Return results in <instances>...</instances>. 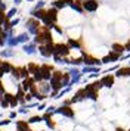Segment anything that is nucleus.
Returning <instances> with one entry per match:
<instances>
[{"label":"nucleus","mask_w":130,"mask_h":131,"mask_svg":"<svg viewBox=\"0 0 130 131\" xmlns=\"http://www.w3.org/2000/svg\"><path fill=\"white\" fill-rule=\"evenodd\" d=\"M68 74L71 75V78H74V77H77V75H80L81 71H80L77 66H74V68H70V69H68Z\"/></svg>","instance_id":"28"},{"label":"nucleus","mask_w":130,"mask_h":131,"mask_svg":"<svg viewBox=\"0 0 130 131\" xmlns=\"http://www.w3.org/2000/svg\"><path fill=\"white\" fill-rule=\"evenodd\" d=\"M6 44H7L9 47H15V46H18L19 43H18V38H16V36H15V37H11V38H9V40L6 41Z\"/></svg>","instance_id":"29"},{"label":"nucleus","mask_w":130,"mask_h":131,"mask_svg":"<svg viewBox=\"0 0 130 131\" xmlns=\"http://www.w3.org/2000/svg\"><path fill=\"white\" fill-rule=\"evenodd\" d=\"M71 9L76 10L77 13H84V7H83V0H74V3H71Z\"/></svg>","instance_id":"19"},{"label":"nucleus","mask_w":130,"mask_h":131,"mask_svg":"<svg viewBox=\"0 0 130 131\" xmlns=\"http://www.w3.org/2000/svg\"><path fill=\"white\" fill-rule=\"evenodd\" d=\"M37 87H39V93L44 96H50V93H52V87H50L49 81H41V83L37 84Z\"/></svg>","instance_id":"14"},{"label":"nucleus","mask_w":130,"mask_h":131,"mask_svg":"<svg viewBox=\"0 0 130 131\" xmlns=\"http://www.w3.org/2000/svg\"><path fill=\"white\" fill-rule=\"evenodd\" d=\"M43 116V122L46 124V127L49 128V130H52V131H55L56 128H58V124H56V121L53 119V115H50V113H43L41 115Z\"/></svg>","instance_id":"13"},{"label":"nucleus","mask_w":130,"mask_h":131,"mask_svg":"<svg viewBox=\"0 0 130 131\" xmlns=\"http://www.w3.org/2000/svg\"><path fill=\"white\" fill-rule=\"evenodd\" d=\"M70 53H71V49L68 47L67 43H56L55 44L53 54H58V56H62V58H68Z\"/></svg>","instance_id":"5"},{"label":"nucleus","mask_w":130,"mask_h":131,"mask_svg":"<svg viewBox=\"0 0 130 131\" xmlns=\"http://www.w3.org/2000/svg\"><path fill=\"white\" fill-rule=\"evenodd\" d=\"M117 78H129L130 77V66H120L117 71H115V74H114Z\"/></svg>","instance_id":"15"},{"label":"nucleus","mask_w":130,"mask_h":131,"mask_svg":"<svg viewBox=\"0 0 130 131\" xmlns=\"http://www.w3.org/2000/svg\"><path fill=\"white\" fill-rule=\"evenodd\" d=\"M100 89H104V87H102V84H100V81H93V83H89L87 85H84L86 94H87V100L98 102Z\"/></svg>","instance_id":"1"},{"label":"nucleus","mask_w":130,"mask_h":131,"mask_svg":"<svg viewBox=\"0 0 130 131\" xmlns=\"http://www.w3.org/2000/svg\"><path fill=\"white\" fill-rule=\"evenodd\" d=\"M16 115H18V112H15V111H11V112H9V119H12V121H13V119L16 118Z\"/></svg>","instance_id":"36"},{"label":"nucleus","mask_w":130,"mask_h":131,"mask_svg":"<svg viewBox=\"0 0 130 131\" xmlns=\"http://www.w3.org/2000/svg\"><path fill=\"white\" fill-rule=\"evenodd\" d=\"M13 2H15V5H19L21 3V0H13Z\"/></svg>","instance_id":"41"},{"label":"nucleus","mask_w":130,"mask_h":131,"mask_svg":"<svg viewBox=\"0 0 130 131\" xmlns=\"http://www.w3.org/2000/svg\"><path fill=\"white\" fill-rule=\"evenodd\" d=\"M83 7H84V12L93 13L99 9V0H84Z\"/></svg>","instance_id":"9"},{"label":"nucleus","mask_w":130,"mask_h":131,"mask_svg":"<svg viewBox=\"0 0 130 131\" xmlns=\"http://www.w3.org/2000/svg\"><path fill=\"white\" fill-rule=\"evenodd\" d=\"M114 131H127L126 128H123V127H115L114 128Z\"/></svg>","instance_id":"40"},{"label":"nucleus","mask_w":130,"mask_h":131,"mask_svg":"<svg viewBox=\"0 0 130 131\" xmlns=\"http://www.w3.org/2000/svg\"><path fill=\"white\" fill-rule=\"evenodd\" d=\"M120 58H121V54L115 53L114 50H111L108 54H105L102 59H100V62L104 63V65H108V63H114V62H118L120 60Z\"/></svg>","instance_id":"11"},{"label":"nucleus","mask_w":130,"mask_h":131,"mask_svg":"<svg viewBox=\"0 0 130 131\" xmlns=\"http://www.w3.org/2000/svg\"><path fill=\"white\" fill-rule=\"evenodd\" d=\"M81 72L83 74H99L100 66H83Z\"/></svg>","instance_id":"21"},{"label":"nucleus","mask_w":130,"mask_h":131,"mask_svg":"<svg viewBox=\"0 0 130 131\" xmlns=\"http://www.w3.org/2000/svg\"><path fill=\"white\" fill-rule=\"evenodd\" d=\"M87 100V94H86V90H84V87L80 90H77L76 93H74V96L71 97V105H74V103H83V102Z\"/></svg>","instance_id":"8"},{"label":"nucleus","mask_w":130,"mask_h":131,"mask_svg":"<svg viewBox=\"0 0 130 131\" xmlns=\"http://www.w3.org/2000/svg\"><path fill=\"white\" fill-rule=\"evenodd\" d=\"M0 131H2V130H0Z\"/></svg>","instance_id":"43"},{"label":"nucleus","mask_w":130,"mask_h":131,"mask_svg":"<svg viewBox=\"0 0 130 131\" xmlns=\"http://www.w3.org/2000/svg\"><path fill=\"white\" fill-rule=\"evenodd\" d=\"M33 99H34V96L31 94V93H27V94H25V102H31Z\"/></svg>","instance_id":"37"},{"label":"nucleus","mask_w":130,"mask_h":131,"mask_svg":"<svg viewBox=\"0 0 130 131\" xmlns=\"http://www.w3.org/2000/svg\"><path fill=\"white\" fill-rule=\"evenodd\" d=\"M27 122H28L30 125H33V124H39V122H43V116H40V115H34V116H30Z\"/></svg>","instance_id":"25"},{"label":"nucleus","mask_w":130,"mask_h":131,"mask_svg":"<svg viewBox=\"0 0 130 131\" xmlns=\"http://www.w3.org/2000/svg\"><path fill=\"white\" fill-rule=\"evenodd\" d=\"M67 44L71 50H81V41L77 40V38H68Z\"/></svg>","instance_id":"18"},{"label":"nucleus","mask_w":130,"mask_h":131,"mask_svg":"<svg viewBox=\"0 0 130 131\" xmlns=\"http://www.w3.org/2000/svg\"><path fill=\"white\" fill-rule=\"evenodd\" d=\"M22 50L27 54H34L39 49H37V44H35L34 41H30V43H27V44H24L22 46Z\"/></svg>","instance_id":"17"},{"label":"nucleus","mask_w":130,"mask_h":131,"mask_svg":"<svg viewBox=\"0 0 130 131\" xmlns=\"http://www.w3.org/2000/svg\"><path fill=\"white\" fill-rule=\"evenodd\" d=\"M124 49H126V52H129V53H130V38L124 43Z\"/></svg>","instance_id":"38"},{"label":"nucleus","mask_w":130,"mask_h":131,"mask_svg":"<svg viewBox=\"0 0 130 131\" xmlns=\"http://www.w3.org/2000/svg\"><path fill=\"white\" fill-rule=\"evenodd\" d=\"M83 63H84V66H100L102 65V62H100V59H98L96 56H92V54L86 53V52H83Z\"/></svg>","instance_id":"6"},{"label":"nucleus","mask_w":130,"mask_h":131,"mask_svg":"<svg viewBox=\"0 0 130 131\" xmlns=\"http://www.w3.org/2000/svg\"><path fill=\"white\" fill-rule=\"evenodd\" d=\"M55 115H61L67 119H76V111L71 105H61L59 107H56V113Z\"/></svg>","instance_id":"3"},{"label":"nucleus","mask_w":130,"mask_h":131,"mask_svg":"<svg viewBox=\"0 0 130 131\" xmlns=\"http://www.w3.org/2000/svg\"><path fill=\"white\" fill-rule=\"evenodd\" d=\"M27 68H28V71H30V74H31V77L34 75L35 72L40 69V65H37V63H34V62H30L28 65H27Z\"/></svg>","instance_id":"24"},{"label":"nucleus","mask_w":130,"mask_h":131,"mask_svg":"<svg viewBox=\"0 0 130 131\" xmlns=\"http://www.w3.org/2000/svg\"><path fill=\"white\" fill-rule=\"evenodd\" d=\"M129 66H130V60H129Z\"/></svg>","instance_id":"42"},{"label":"nucleus","mask_w":130,"mask_h":131,"mask_svg":"<svg viewBox=\"0 0 130 131\" xmlns=\"http://www.w3.org/2000/svg\"><path fill=\"white\" fill-rule=\"evenodd\" d=\"M16 12H18V9H16V7H12V9H9V12L6 13V18H7L9 21H11V19L13 18L15 15H16Z\"/></svg>","instance_id":"30"},{"label":"nucleus","mask_w":130,"mask_h":131,"mask_svg":"<svg viewBox=\"0 0 130 131\" xmlns=\"http://www.w3.org/2000/svg\"><path fill=\"white\" fill-rule=\"evenodd\" d=\"M67 6V2L65 0H55V2H52V7H55V9H62V7Z\"/></svg>","instance_id":"26"},{"label":"nucleus","mask_w":130,"mask_h":131,"mask_svg":"<svg viewBox=\"0 0 130 131\" xmlns=\"http://www.w3.org/2000/svg\"><path fill=\"white\" fill-rule=\"evenodd\" d=\"M115 75L114 74H106V75H104V77L100 78L99 81L100 84H102V87H105V89H111V87H114L115 85Z\"/></svg>","instance_id":"10"},{"label":"nucleus","mask_w":130,"mask_h":131,"mask_svg":"<svg viewBox=\"0 0 130 131\" xmlns=\"http://www.w3.org/2000/svg\"><path fill=\"white\" fill-rule=\"evenodd\" d=\"M40 69H41V77H43V81H50V78L53 75V66L52 65H46V63H43L40 65Z\"/></svg>","instance_id":"12"},{"label":"nucleus","mask_w":130,"mask_h":131,"mask_svg":"<svg viewBox=\"0 0 130 131\" xmlns=\"http://www.w3.org/2000/svg\"><path fill=\"white\" fill-rule=\"evenodd\" d=\"M43 6H44V2H43V0H40V2H39V3H37V5L34 6V10H39V9H43Z\"/></svg>","instance_id":"34"},{"label":"nucleus","mask_w":130,"mask_h":131,"mask_svg":"<svg viewBox=\"0 0 130 131\" xmlns=\"http://www.w3.org/2000/svg\"><path fill=\"white\" fill-rule=\"evenodd\" d=\"M18 22H19V19H12L11 21V25H12V28H13V27H15V25H18Z\"/></svg>","instance_id":"39"},{"label":"nucleus","mask_w":130,"mask_h":131,"mask_svg":"<svg viewBox=\"0 0 130 131\" xmlns=\"http://www.w3.org/2000/svg\"><path fill=\"white\" fill-rule=\"evenodd\" d=\"M34 43L35 44H39V46L53 43V37H52V32H50V28H47V27L43 25L41 30H40V32L34 37Z\"/></svg>","instance_id":"2"},{"label":"nucleus","mask_w":130,"mask_h":131,"mask_svg":"<svg viewBox=\"0 0 130 131\" xmlns=\"http://www.w3.org/2000/svg\"><path fill=\"white\" fill-rule=\"evenodd\" d=\"M25 27L28 30V34H33V36H37L41 30V25H40V21L35 18H30L27 22H25Z\"/></svg>","instance_id":"4"},{"label":"nucleus","mask_w":130,"mask_h":131,"mask_svg":"<svg viewBox=\"0 0 130 131\" xmlns=\"http://www.w3.org/2000/svg\"><path fill=\"white\" fill-rule=\"evenodd\" d=\"M13 68H15V66L12 65L11 62L3 60V62H2V66H0V78L3 77L5 74H11V72L13 71Z\"/></svg>","instance_id":"16"},{"label":"nucleus","mask_w":130,"mask_h":131,"mask_svg":"<svg viewBox=\"0 0 130 131\" xmlns=\"http://www.w3.org/2000/svg\"><path fill=\"white\" fill-rule=\"evenodd\" d=\"M52 30H55L56 32H58V34H62V32H64V31H62V28H61L59 25H56V24L53 25V28H52Z\"/></svg>","instance_id":"35"},{"label":"nucleus","mask_w":130,"mask_h":131,"mask_svg":"<svg viewBox=\"0 0 130 131\" xmlns=\"http://www.w3.org/2000/svg\"><path fill=\"white\" fill-rule=\"evenodd\" d=\"M46 109H47V103H46V102H41V103H39L37 111H46Z\"/></svg>","instance_id":"32"},{"label":"nucleus","mask_w":130,"mask_h":131,"mask_svg":"<svg viewBox=\"0 0 130 131\" xmlns=\"http://www.w3.org/2000/svg\"><path fill=\"white\" fill-rule=\"evenodd\" d=\"M0 56L2 58H12L13 56V50L12 49H5V50L0 52Z\"/></svg>","instance_id":"27"},{"label":"nucleus","mask_w":130,"mask_h":131,"mask_svg":"<svg viewBox=\"0 0 130 131\" xmlns=\"http://www.w3.org/2000/svg\"><path fill=\"white\" fill-rule=\"evenodd\" d=\"M13 121L12 119H9V118H6V119H2L0 121V127H7V125H11Z\"/></svg>","instance_id":"31"},{"label":"nucleus","mask_w":130,"mask_h":131,"mask_svg":"<svg viewBox=\"0 0 130 131\" xmlns=\"http://www.w3.org/2000/svg\"><path fill=\"white\" fill-rule=\"evenodd\" d=\"M16 38H18V43H19V44H27V43H30V34L28 32H21V34L16 36Z\"/></svg>","instance_id":"22"},{"label":"nucleus","mask_w":130,"mask_h":131,"mask_svg":"<svg viewBox=\"0 0 130 131\" xmlns=\"http://www.w3.org/2000/svg\"><path fill=\"white\" fill-rule=\"evenodd\" d=\"M18 113H21V115H27V113H28V109H27L25 106H21L19 109H18Z\"/></svg>","instance_id":"33"},{"label":"nucleus","mask_w":130,"mask_h":131,"mask_svg":"<svg viewBox=\"0 0 130 131\" xmlns=\"http://www.w3.org/2000/svg\"><path fill=\"white\" fill-rule=\"evenodd\" d=\"M46 13H47V10L46 9H39V10H31V15H33V18H35V19H39V21H43V18L46 16Z\"/></svg>","instance_id":"20"},{"label":"nucleus","mask_w":130,"mask_h":131,"mask_svg":"<svg viewBox=\"0 0 130 131\" xmlns=\"http://www.w3.org/2000/svg\"><path fill=\"white\" fill-rule=\"evenodd\" d=\"M112 50H114L115 53L121 54V56H123V53L126 52V49H124V44H120V43H114V44H112Z\"/></svg>","instance_id":"23"},{"label":"nucleus","mask_w":130,"mask_h":131,"mask_svg":"<svg viewBox=\"0 0 130 131\" xmlns=\"http://www.w3.org/2000/svg\"><path fill=\"white\" fill-rule=\"evenodd\" d=\"M53 50H55V43L39 46V53H40L43 58H53Z\"/></svg>","instance_id":"7"}]
</instances>
